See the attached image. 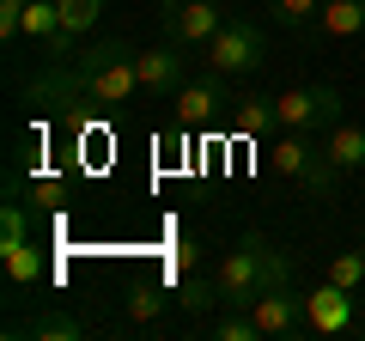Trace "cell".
<instances>
[{
	"instance_id": "cell-10",
	"label": "cell",
	"mask_w": 365,
	"mask_h": 341,
	"mask_svg": "<svg viewBox=\"0 0 365 341\" xmlns=\"http://www.w3.org/2000/svg\"><path fill=\"white\" fill-rule=\"evenodd\" d=\"M182 79H189V73H182V43H153V49H140V92L146 98H165V104H170V98H177L182 92Z\"/></svg>"
},
{
	"instance_id": "cell-13",
	"label": "cell",
	"mask_w": 365,
	"mask_h": 341,
	"mask_svg": "<svg viewBox=\"0 0 365 341\" xmlns=\"http://www.w3.org/2000/svg\"><path fill=\"white\" fill-rule=\"evenodd\" d=\"M98 13H104V0H61V43H55V61H67V55L79 49V37L98 25Z\"/></svg>"
},
{
	"instance_id": "cell-9",
	"label": "cell",
	"mask_w": 365,
	"mask_h": 341,
	"mask_svg": "<svg viewBox=\"0 0 365 341\" xmlns=\"http://www.w3.org/2000/svg\"><path fill=\"white\" fill-rule=\"evenodd\" d=\"M304 317H311V335H347L359 329V311H353V292L323 280L317 292H304Z\"/></svg>"
},
{
	"instance_id": "cell-16",
	"label": "cell",
	"mask_w": 365,
	"mask_h": 341,
	"mask_svg": "<svg viewBox=\"0 0 365 341\" xmlns=\"http://www.w3.org/2000/svg\"><path fill=\"white\" fill-rule=\"evenodd\" d=\"M323 146H329V158H335L341 170H365V128L359 122H335Z\"/></svg>"
},
{
	"instance_id": "cell-18",
	"label": "cell",
	"mask_w": 365,
	"mask_h": 341,
	"mask_svg": "<svg viewBox=\"0 0 365 341\" xmlns=\"http://www.w3.org/2000/svg\"><path fill=\"white\" fill-rule=\"evenodd\" d=\"M165 287H153V280H140V287H128V299H122V311H128V323L134 329H146V323H158L165 317Z\"/></svg>"
},
{
	"instance_id": "cell-7",
	"label": "cell",
	"mask_w": 365,
	"mask_h": 341,
	"mask_svg": "<svg viewBox=\"0 0 365 341\" xmlns=\"http://www.w3.org/2000/svg\"><path fill=\"white\" fill-rule=\"evenodd\" d=\"M232 79L225 73H195V79H182V92L170 98V116L182 122V128H207V122H220L225 110H232V92H225Z\"/></svg>"
},
{
	"instance_id": "cell-17",
	"label": "cell",
	"mask_w": 365,
	"mask_h": 341,
	"mask_svg": "<svg viewBox=\"0 0 365 341\" xmlns=\"http://www.w3.org/2000/svg\"><path fill=\"white\" fill-rule=\"evenodd\" d=\"M0 263H6V275H13V287H37V280H43V250L31 244V238L0 244Z\"/></svg>"
},
{
	"instance_id": "cell-23",
	"label": "cell",
	"mask_w": 365,
	"mask_h": 341,
	"mask_svg": "<svg viewBox=\"0 0 365 341\" xmlns=\"http://www.w3.org/2000/svg\"><path fill=\"white\" fill-rule=\"evenodd\" d=\"M19 238H31V201H6L0 208V244H19Z\"/></svg>"
},
{
	"instance_id": "cell-3",
	"label": "cell",
	"mask_w": 365,
	"mask_h": 341,
	"mask_svg": "<svg viewBox=\"0 0 365 341\" xmlns=\"http://www.w3.org/2000/svg\"><path fill=\"white\" fill-rule=\"evenodd\" d=\"M274 170H280L287 183H299L311 201H329L335 183L347 177V170L329 158V146L317 141V134H304V128H280V141H274Z\"/></svg>"
},
{
	"instance_id": "cell-21",
	"label": "cell",
	"mask_w": 365,
	"mask_h": 341,
	"mask_svg": "<svg viewBox=\"0 0 365 341\" xmlns=\"http://www.w3.org/2000/svg\"><path fill=\"white\" fill-rule=\"evenodd\" d=\"M329 280L347 287V292H359L365 287V250H341V256H329Z\"/></svg>"
},
{
	"instance_id": "cell-12",
	"label": "cell",
	"mask_w": 365,
	"mask_h": 341,
	"mask_svg": "<svg viewBox=\"0 0 365 341\" xmlns=\"http://www.w3.org/2000/svg\"><path fill=\"white\" fill-rule=\"evenodd\" d=\"M19 335H37V341H86V323L67 317V311H37V317H13V323H6V341H19Z\"/></svg>"
},
{
	"instance_id": "cell-8",
	"label": "cell",
	"mask_w": 365,
	"mask_h": 341,
	"mask_svg": "<svg viewBox=\"0 0 365 341\" xmlns=\"http://www.w3.org/2000/svg\"><path fill=\"white\" fill-rule=\"evenodd\" d=\"M250 317H256L262 341H292V335H311V317H304V292L299 287H268L256 292V305H250Z\"/></svg>"
},
{
	"instance_id": "cell-15",
	"label": "cell",
	"mask_w": 365,
	"mask_h": 341,
	"mask_svg": "<svg viewBox=\"0 0 365 341\" xmlns=\"http://www.w3.org/2000/svg\"><path fill=\"white\" fill-rule=\"evenodd\" d=\"M19 37L43 43V49L55 55V43H61V0H31L25 19H19Z\"/></svg>"
},
{
	"instance_id": "cell-20",
	"label": "cell",
	"mask_w": 365,
	"mask_h": 341,
	"mask_svg": "<svg viewBox=\"0 0 365 341\" xmlns=\"http://www.w3.org/2000/svg\"><path fill=\"white\" fill-rule=\"evenodd\" d=\"M213 335L220 341H262V329L244 305H225V317H213Z\"/></svg>"
},
{
	"instance_id": "cell-4",
	"label": "cell",
	"mask_w": 365,
	"mask_h": 341,
	"mask_svg": "<svg viewBox=\"0 0 365 341\" xmlns=\"http://www.w3.org/2000/svg\"><path fill=\"white\" fill-rule=\"evenodd\" d=\"M201 61H207L213 73H225V79H250L268 61V31H262L256 19H225V25L213 31V43L201 49Z\"/></svg>"
},
{
	"instance_id": "cell-14",
	"label": "cell",
	"mask_w": 365,
	"mask_h": 341,
	"mask_svg": "<svg viewBox=\"0 0 365 341\" xmlns=\"http://www.w3.org/2000/svg\"><path fill=\"white\" fill-rule=\"evenodd\" d=\"M365 31V0H323V13H317V37L341 43V37H359Z\"/></svg>"
},
{
	"instance_id": "cell-6",
	"label": "cell",
	"mask_w": 365,
	"mask_h": 341,
	"mask_svg": "<svg viewBox=\"0 0 365 341\" xmlns=\"http://www.w3.org/2000/svg\"><path fill=\"white\" fill-rule=\"evenodd\" d=\"M220 25H225L220 0H165V6H158V31H165L170 43H182V49H207Z\"/></svg>"
},
{
	"instance_id": "cell-2",
	"label": "cell",
	"mask_w": 365,
	"mask_h": 341,
	"mask_svg": "<svg viewBox=\"0 0 365 341\" xmlns=\"http://www.w3.org/2000/svg\"><path fill=\"white\" fill-rule=\"evenodd\" d=\"M213 287H220V305H256V292L268 287H292V256L274 244L268 232H244L232 250H225V263L213 268Z\"/></svg>"
},
{
	"instance_id": "cell-5",
	"label": "cell",
	"mask_w": 365,
	"mask_h": 341,
	"mask_svg": "<svg viewBox=\"0 0 365 341\" xmlns=\"http://www.w3.org/2000/svg\"><path fill=\"white\" fill-rule=\"evenodd\" d=\"M280 98V128H304V134H329L347 110L341 86H292V92H274Z\"/></svg>"
},
{
	"instance_id": "cell-11",
	"label": "cell",
	"mask_w": 365,
	"mask_h": 341,
	"mask_svg": "<svg viewBox=\"0 0 365 341\" xmlns=\"http://www.w3.org/2000/svg\"><path fill=\"white\" fill-rule=\"evenodd\" d=\"M232 128L244 134V141H268V134H280V98H268V92L232 98Z\"/></svg>"
},
{
	"instance_id": "cell-1",
	"label": "cell",
	"mask_w": 365,
	"mask_h": 341,
	"mask_svg": "<svg viewBox=\"0 0 365 341\" xmlns=\"http://www.w3.org/2000/svg\"><path fill=\"white\" fill-rule=\"evenodd\" d=\"M37 92H61L67 104H98V110H122L134 92H140V49L122 37L86 43L61 61V73L43 79Z\"/></svg>"
},
{
	"instance_id": "cell-19",
	"label": "cell",
	"mask_w": 365,
	"mask_h": 341,
	"mask_svg": "<svg viewBox=\"0 0 365 341\" xmlns=\"http://www.w3.org/2000/svg\"><path fill=\"white\" fill-rule=\"evenodd\" d=\"M317 13H323V0H268V19L280 31H317Z\"/></svg>"
},
{
	"instance_id": "cell-22",
	"label": "cell",
	"mask_w": 365,
	"mask_h": 341,
	"mask_svg": "<svg viewBox=\"0 0 365 341\" xmlns=\"http://www.w3.org/2000/svg\"><path fill=\"white\" fill-rule=\"evenodd\" d=\"M177 305H182L189 317H201V311H213V305H220V287L195 275V280H182V287H177Z\"/></svg>"
},
{
	"instance_id": "cell-24",
	"label": "cell",
	"mask_w": 365,
	"mask_h": 341,
	"mask_svg": "<svg viewBox=\"0 0 365 341\" xmlns=\"http://www.w3.org/2000/svg\"><path fill=\"white\" fill-rule=\"evenodd\" d=\"M25 6H31V0H0V37H6V43L19 37V19H25Z\"/></svg>"
}]
</instances>
